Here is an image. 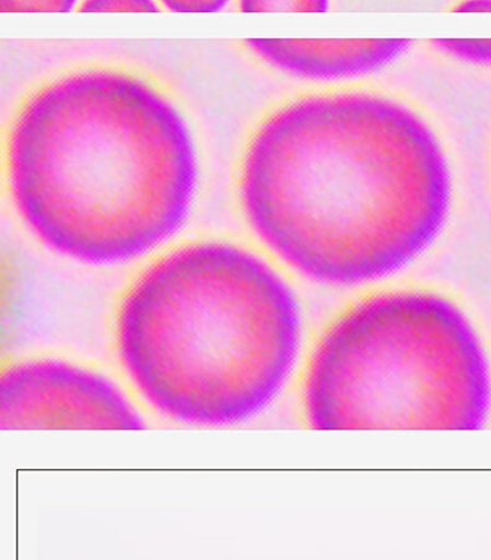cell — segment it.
Returning <instances> with one entry per match:
<instances>
[{
	"label": "cell",
	"mask_w": 491,
	"mask_h": 560,
	"mask_svg": "<svg viewBox=\"0 0 491 560\" xmlns=\"http://www.w3.org/2000/svg\"><path fill=\"white\" fill-rule=\"evenodd\" d=\"M230 0H162L169 11L177 13H212L223 9Z\"/></svg>",
	"instance_id": "obj_11"
},
{
	"label": "cell",
	"mask_w": 491,
	"mask_h": 560,
	"mask_svg": "<svg viewBox=\"0 0 491 560\" xmlns=\"http://www.w3.org/2000/svg\"><path fill=\"white\" fill-rule=\"evenodd\" d=\"M14 200L49 248L85 264L139 257L185 221L197 167L184 120L130 77L95 71L43 90L11 143Z\"/></svg>",
	"instance_id": "obj_2"
},
{
	"label": "cell",
	"mask_w": 491,
	"mask_h": 560,
	"mask_svg": "<svg viewBox=\"0 0 491 560\" xmlns=\"http://www.w3.org/2000/svg\"><path fill=\"white\" fill-rule=\"evenodd\" d=\"M435 49L452 58L478 66H491V40L436 39Z\"/></svg>",
	"instance_id": "obj_7"
},
{
	"label": "cell",
	"mask_w": 491,
	"mask_h": 560,
	"mask_svg": "<svg viewBox=\"0 0 491 560\" xmlns=\"http://www.w3.org/2000/svg\"><path fill=\"white\" fill-rule=\"evenodd\" d=\"M300 316L274 270L238 248L202 245L160 261L118 322L127 374L154 409L196 427L256 417L293 372Z\"/></svg>",
	"instance_id": "obj_3"
},
{
	"label": "cell",
	"mask_w": 491,
	"mask_h": 560,
	"mask_svg": "<svg viewBox=\"0 0 491 560\" xmlns=\"http://www.w3.org/2000/svg\"><path fill=\"white\" fill-rule=\"evenodd\" d=\"M487 402L478 342L444 298L397 293L358 306L326 334L306 378L317 430L476 428Z\"/></svg>",
	"instance_id": "obj_4"
},
{
	"label": "cell",
	"mask_w": 491,
	"mask_h": 560,
	"mask_svg": "<svg viewBox=\"0 0 491 560\" xmlns=\"http://www.w3.org/2000/svg\"><path fill=\"white\" fill-rule=\"evenodd\" d=\"M329 4L330 0H241V9L244 13H320L326 12Z\"/></svg>",
	"instance_id": "obj_8"
},
{
	"label": "cell",
	"mask_w": 491,
	"mask_h": 560,
	"mask_svg": "<svg viewBox=\"0 0 491 560\" xmlns=\"http://www.w3.org/2000/svg\"><path fill=\"white\" fill-rule=\"evenodd\" d=\"M81 12H159V7L153 0H86L81 5Z\"/></svg>",
	"instance_id": "obj_10"
},
{
	"label": "cell",
	"mask_w": 491,
	"mask_h": 560,
	"mask_svg": "<svg viewBox=\"0 0 491 560\" xmlns=\"http://www.w3.org/2000/svg\"><path fill=\"white\" fill-rule=\"evenodd\" d=\"M248 47L268 65L308 80L371 74L412 47L408 39H250Z\"/></svg>",
	"instance_id": "obj_6"
},
{
	"label": "cell",
	"mask_w": 491,
	"mask_h": 560,
	"mask_svg": "<svg viewBox=\"0 0 491 560\" xmlns=\"http://www.w3.org/2000/svg\"><path fill=\"white\" fill-rule=\"evenodd\" d=\"M457 13H491V0H463L454 8Z\"/></svg>",
	"instance_id": "obj_12"
},
{
	"label": "cell",
	"mask_w": 491,
	"mask_h": 560,
	"mask_svg": "<svg viewBox=\"0 0 491 560\" xmlns=\"http://www.w3.org/2000/svg\"><path fill=\"white\" fill-rule=\"evenodd\" d=\"M3 430H141L140 413L102 375L61 361L8 369L0 384Z\"/></svg>",
	"instance_id": "obj_5"
},
{
	"label": "cell",
	"mask_w": 491,
	"mask_h": 560,
	"mask_svg": "<svg viewBox=\"0 0 491 560\" xmlns=\"http://www.w3.org/2000/svg\"><path fill=\"white\" fill-rule=\"evenodd\" d=\"M243 201L267 245L316 282L386 277L439 236L451 177L420 116L388 98H304L254 139Z\"/></svg>",
	"instance_id": "obj_1"
},
{
	"label": "cell",
	"mask_w": 491,
	"mask_h": 560,
	"mask_svg": "<svg viewBox=\"0 0 491 560\" xmlns=\"http://www.w3.org/2000/svg\"><path fill=\"white\" fill-rule=\"evenodd\" d=\"M77 0H0L3 13L70 12Z\"/></svg>",
	"instance_id": "obj_9"
}]
</instances>
